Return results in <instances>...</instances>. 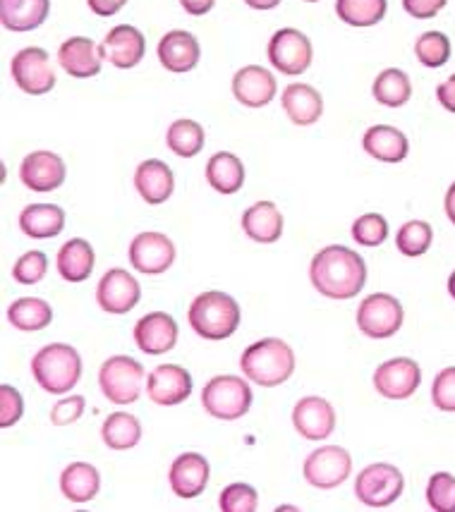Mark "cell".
Segmentation results:
<instances>
[{
	"instance_id": "obj_1",
	"label": "cell",
	"mask_w": 455,
	"mask_h": 512,
	"mask_svg": "<svg viewBox=\"0 0 455 512\" xmlns=\"http://www.w3.org/2000/svg\"><path fill=\"white\" fill-rule=\"evenodd\" d=\"M309 278L314 288L329 300H353L367 283V264L355 249L331 245L314 254Z\"/></svg>"
},
{
	"instance_id": "obj_2",
	"label": "cell",
	"mask_w": 455,
	"mask_h": 512,
	"mask_svg": "<svg viewBox=\"0 0 455 512\" xmlns=\"http://www.w3.org/2000/svg\"><path fill=\"white\" fill-rule=\"evenodd\" d=\"M240 369L257 386L276 388L293 376L295 352L281 338L257 340L242 352Z\"/></svg>"
},
{
	"instance_id": "obj_3",
	"label": "cell",
	"mask_w": 455,
	"mask_h": 512,
	"mask_svg": "<svg viewBox=\"0 0 455 512\" xmlns=\"http://www.w3.org/2000/svg\"><path fill=\"white\" fill-rule=\"evenodd\" d=\"M187 319H190L192 331L204 340H226L238 331L240 326V307L233 297L226 295V292L209 290L202 292L199 297H194L190 304V312H187Z\"/></svg>"
},
{
	"instance_id": "obj_4",
	"label": "cell",
	"mask_w": 455,
	"mask_h": 512,
	"mask_svg": "<svg viewBox=\"0 0 455 512\" xmlns=\"http://www.w3.org/2000/svg\"><path fill=\"white\" fill-rule=\"evenodd\" d=\"M32 374L36 383L53 395H65L82 379L80 352L72 345L53 343L41 347L32 359Z\"/></svg>"
},
{
	"instance_id": "obj_5",
	"label": "cell",
	"mask_w": 455,
	"mask_h": 512,
	"mask_svg": "<svg viewBox=\"0 0 455 512\" xmlns=\"http://www.w3.org/2000/svg\"><path fill=\"white\" fill-rule=\"evenodd\" d=\"M202 405L206 414L221 422H235L245 417L252 407V388L240 376H214L202 390Z\"/></svg>"
},
{
	"instance_id": "obj_6",
	"label": "cell",
	"mask_w": 455,
	"mask_h": 512,
	"mask_svg": "<svg viewBox=\"0 0 455 512\" xmlns=\"http://www.w3.org/2000/svg\"><path fill=\"white\" fill-rule=\"evenodd\" d=\"M101 393L113 405H132L139 400L144 386V367L137 359L115 355L103 362L99 371Z\"/></svg>"
},
{
	"instance_id": "obj_7",
	"label": "cell",
	"mask_w": 455,
	"mask_h": 512,
	"mask_svg": "<svg viewBox=\"0 0 455 512\" xmlns=\"http://www.w3.org/2000/svg\"><path fill=\"white\" fill-rule=\"evenodd\" d=\"M405 489L403 472L388 462H376V465L364 467L355 479L357 501L367 508H388L400 498Z\"/></svg>"
},
{
	"instance_id": "obj_8",
	"label": "cell",
	"mask_w": 455,
	"mask_h": 512,
	"mask_svg": "<svg viewBox=\"0 0 455 512\" xmlns=\"http://www.w3.org/2000/svg\"><path fill=\"white\" fill-rule=\"evenodd\" d=\"M405 321L403 304L388 292H374L364 297L360 309H357V326L367 338L386 340L400 331Z\"/></svg>"
},
{
	"instance_id": "obj_9",
	"label": "cell",
	"mask_w": 455,
	"mask_h": 512,
	"mask_svg": "<svg viewBox=\"0 0 455 512\" xmlns=\"http://www.w3.org/2000/svg\"><path fill=\"white\" fill-rule=\"evenodd\" d=\"M312 56V41H309L300 29L285 27L278 29V32L271 36L269 63L276 67L281 75L300 77L302 72H307L309 65H312Z\"/></svg>"
},
{
	"instance_id": "obj_10",
	"label": "cell",
	"mask_w": 455,
	"mask_h": 512,
	"mask_svg": "<svg viewBox=\"0 0 455 512\" xmlns=\"http://www.w3.org/2000/svg\"><path fill=\"white\" fill-rule=\"evenodd\" d=\"M10 75L17 87L29 96H44L56 87V72L44 48L29 46L17 51L10 63Z\"/></svg>"
},
{
	"instance_id": "obj_11",
	"label": "cell",
	"mask_w": 455,
	"mask_h": 512,
	"mask_svg": "<svg viewBox=\"0 0 455 512\" xmlns=\"http://www.w3.org/2000/svg\"><path fill=\"white\" fill-rule=\"evenodd\" d=\"M302 472L314 489H336L353 472V457L341 446H321L309 453Z\"/></svg>"
},
{
	"instance_id": "obj_12",
	"label": "cell",
	"mask_w": 455,
	"mask_h": 512,
	"mask_svg": "<svg viewBox=\"0 0 455 512\" xmlns=\"http://www.w3.org/2000/svg\"><path fill=\"white\" fill-rule=\"evenodd\" d=\"M422 383V369L415 359L396 357L374 371V388L386 400H408Z\"/></svg>"
},
{
	"instance_id": "obj_13",
	"label": "cell",
	"mask_w": 455,
	"mask_h": 512,
	"mask_svg": "<svg viewBox=\"0 0 455 512\" xmlns=\"http://www.w3.org/2000/svg\"><path fill=\"white\" fill-rule=\"evenodd\" d=\"M142 300V288L137 278L127 273L125 268H111L103 273L96 288V302L108 314H127Z\"/></svg>"
},
{
	"instance_id": "obj_14",
	"label": "cell",
	"mask_w": 455,
	"mask_h": 512,
	"mask_svg": "<svg viewBox=\"0 0 455 512\" xmlns=\"http://www.w3.org/2000/svg\"><path fill=\"white\" fill-rule=\"evenodd\" d=\"M130 264L139 273H147V276L166 273L175 264L173 240L163 233H154V230L139 233L130 245Z\"/></svg>"
},
{
	"instance_id": "obj_15",
	"label": "cell",
	"mask_w": 455,
	"mask_h": 512,
	"mask_svg": "<svg viewBox=\"0 0 455 512\" xmlns=\"http://www.w3.org/2000/svg\"><path fill=\"white\" fill-rule=\"evenodd\" d=\"M99 48L103 60H108L118 70H132L142 63L144 53H147V39L132 24H118L106 34Z\"/></svg>"
},
{
	"instance_id": "obj_16",
	"label": "cell",
	"mask_w": 455,
	"mask_h": 512,
	"mask_svg": "<svg viewBox=\"0 0 455 512\" xmlns=\"http://www.w3.org/2000/svg\"><path fill=\"white\" fill-rule=\"evenodd\" d=\"M65 161L53 151H34L22 161L20 180L27 190L46 194L56 192L65 182Z\"/></svg>"
},
{
	"instance_id": "obj_17",
	"label": "cell",
	"mask_w": 455,
	"mask_h": 512,
	"mask_svg": "<svg viewBox=\"0 0 455 512\" xmlns=\"http://www.w3.org/2000/svg\"><path fill=\"white\" fill-rule=\"evenodd\" d=\"M293 426L307 441H326L336 429V410L329 400L309 395L295 405Z\"/></svg>"
},
{
	"instance_id": "obj_18",
	"label": "cell",
	"mask_w": 455,
	"mask_h": 512,
	"mask_svg": "<svg viewBox=\"0 0 455 512\" xmlns=\"http://www.w3.org/2000/svg\"><path fill=\"white\" fill-rule=\"evenodd\" d=\"M147 395L156 405H180L192 395L190 371L178 364H161L147 376Z\"/></svg>"
},
{
	"instance_id": "obj_19",
	"label": "cell",
	"mask_w": 455,
	"mask_h": 512,
	"mask_svg": "<svg viewBox=\"0 0 455 512\" xmlns=\"http://www.w3.org/2000/svg\"><path fill=\"white\" fill-rule=\"evenodd\" d=\"M168 484L182 501H192V498L202 496L206 484H209V462L199 453H182L173 460L171 472H168Z\"/></svg>"
},
{
	"instance_id": "obj_20",
	"label": "cell",
	"mask_w": 455,
	"mask_h": 512,
	"mask_svg": "<svg viewBox=\"0 0 455 512\" xmlns=\"http://www.w3.org/2000/svg\"><path fill=\"white\" fill-rule=\"evenodd\" d=\"M135 343L144 355H166L178 343V323L166 312L142 316L135 326Z\"/></svg>"
},
{
	"instance_id": "obj_21",
	"label": "cell",
	"mask_w": 455,
	"mask_h": 512,
	"mask_svg": "<svg viewBox=\"0 0 455 512\" xmlns=\"http://www.w3.org/2000/svg\"><path fill=\"white\" fill-rule=\"evenodd\" d=\"M276 77L262 65H247L235 72L233 96L247 108H264L276 99Z\"/></svg>"
},
{
	"instance_id": "obj_22",
	"label": "cell",
	"mask_w": 455,
	"mask_h": 512,
	"mask_svg": "<svg viewBox=\"0 0 455 512\" xmlns=\"http://www.w3.org/2000/svg\"><path fill=\"white\" fill-rule=\"evenodd\" d=\"M199 58H202V46L194 39V34L185 29H173L159 41V63L175 75L194 70L199 65Z\"/></svg>"
},
{
	"instance_id": "obj_23",
	"label": "cell",
	"mask_w": 455,
	"mask_h": 512,
	"mask_svg": "<svg viewBox=\"0 0 455 512\" xmlns=\"http://www.w3.org/2000/svg\"><path fill=\"white\" fill-rule=\"evenodd\" d=\"M58 63L75 79H89L101 72V48L87 36H72L58 48Z\"/></svg>"
},
{
	"instance_id": "obj_24",
	"label": "cell",
	"mask_w": 455,
	"mask_h": 512,
	"mask_svg": "<svg viewBox=\"0 0 455 512\" xmlns=\"http://www.w3.org/2000/svg\"><path fill=\"white\" fill-rule=\"evenodd\" d=\"M135 190L147 204L159 206L168 201L175 192V175L159 158L142 161L135 170Z\"/></svg>"
},
{
	"instance_id": "obj_25",
	"label": "cell",
	"mask_w": 455,
	"mask_h": 512,
	"mask_svg": "<svg viewBox=\"0 0 455 512\" xmlns=\"http://www.w3.org/2000/svg\"><path fill=\"white\" fill-rule=\"evenodd\" d=\"M242 230L259 245H273L283 235V216L273 201H257L242 213Z\"/></svg>"
},
{
	"instance_id": "obj_26",
	"label": "cell",
	"mask_w": 455,
	"mask_h": 512,
	"mask_svg": "<svg viewBox=\"0 0 455 512\" xmlns=\"http://www.w3.org/2000/svg\"><path fill=\"white\" fill-rule=\"evenodd\" d=\"M362 146L369 156L381 163H400L410 154V142L398 127L374 125L364 132Z\"/></svg>"
},
{
	"instance_id": "obj_27",
	"label": "cell",
	"mask_w": 455,
	"mask_h": 512,
	"mask_svg": "<svg viewBox=\"0 0 455 512\" xmlns=\"http://www.w3.org/2000/svg\"><path fill=\"white\" fill-rule=\"evenodd\" d=\"M281 103L290 123L300 127L314 125L324 115V99L312 84H290V87H285Z\"/></svg>"
},
{
	"instance_id": "obj_28",
	"label": "cell",
	"mask_w": 455,
	"mask_h": 512,
	"mask_svg": "<svg viewBox=\"0 0 455 512\" xmlns=\"http://www.w3.org/2000/svg\"><path fill=\"white\" fill-rule=\"evenodd\" d=\"M51 0H0V22L10 32H32L48 20Z\"/></svg>"
},
{
	"instance_id": "obj_29",
	"label": "cell",
	"mask_w": 455,
	"mask_h": 512,
	"mask_svg": "<svg viewBox=\"0 0 455 512\" xmlns=\"http://www.w3.org/2000/svg\"><path fill=\"white\" fill-rule=\"evenodd\" d=\"M60 491L72 503H89L99 496L101 474L89 462H72L60 474Z\"/></svg>"
},
{
	"instance_id": "obj_30",
	"label": "cell",
	"mask_w": 455,
	"mask_h": 512,
	"mask_svg": "<svg viewBox=\"0 0 455 512\" xmlns=\"http://www.w3.org/2000/svg\"><path fill=\"white\" fill-rule=\"evenodd\" d=\"M94 247L89 245L82 237H75V240H68L63 247L58 249V273L60 278L68 280V283H84L94 271Z\"/></svg>"
},
{
	"instance_id": "obj_31",
	"label": "cell",
	"mask_w": 455,
	"mask_h": 512,
	"mask_svg": "<svg viewBox=\"0 0 455 512\" xmlns=\"http://www.w3.org/2000/svg\"><path fill=\"white\" fill-rule=\"evenodd\" d=\"M65 211L56 204H29L20 213V230L34 240H51L63 233Z\"/></svg>"
},
{
	"instance_id": "obj_32",
	"label": "cell",
	"mask_w": 455,
	"mask_h": 512,
	"mask_svg": "<svg viewBox=\"0 0 455 512\" xmlns=\"http://www.w3.org/2000/svg\"><path fill=\"white\" fill-rule=\"evenodd\" d=\"M206 182L218 194H235L245 185V166L230 151H218L206 163Z\"/></svg>"
},
{
	"instance_id": "obj_33",
	"label": "cell",
	"mask_w": 455,
	"mask_h": 512,
	"mask_svg": "<svg viewBox=\"0 0 455 512\" xmlns=\"http://www.w3.org/2000/svg\"><path fill=\"white\" fill-rule=\"evenodd\" d=\"M8 321L17 331H44L46 326H51L53 309L41 297H22V300H15L10 304Z\"/></svg>"
},
{
	"instance_id": "obj_34",
	"label": "cell",
	"mask_w": 455,
	"mask_h": 512,
	"mask_svg": "<svg viewBox=\"0 0 455 512\" xmlns=\"http://www.w3.org/2000/svg\"><path fill=\"white\" fill-rule=\"evenodd\" d=\"M101 438L111 450H130L142 441V424L137 417L127 412H113L103 422Z\"/></svg>"
},
{
	"instance_id": "obj_35",
	"label": "cell",
	"mask_w": 455,
	"mask_h": 512,
	"mask_svg": "<svg viewBox=\"0 0 455 512\" xmlns=\"http://www.w3.org/2000/svg\"><path fill=\"white\" fill-rule=\"evenodd\" d=\"M372 94L381 106L400 108L410 101L412 82L403 70H398V67H388V70H384L374 79Z\"/></svg>"
},
{
	"instance_id": "obj_36",
	"label": "cell",
	"mask_w": 455,
	"mask_h": 512,
	"mask_svg": "<svg viewBox=\"0 0 455 512\" xmlns=\"http://www.w3.org/2000/svg\"><path fill=\"white\" fill-rule=\"evenodd\" d=\"M168 149L180 158H192L204 149L206 134L197 120H175L166 134Z\"/></svg>"
},
{
	"instance_id": "obj_37",
	"label": "cell",
	"mask_w": 455,
	"mask_h": 512,
	"mask_svg": "<svg viewBox=\"0 0 455 512\" xmlns=\"http://www.w3.org/2000/svg\"><path fill=\"white\" fill-rule=\"evenodd\" d=\"M386 0H336V15L350 27H374L386 17Z\"/></svg>"
},
{
	"instance_id": "obj_38",
	"label": "cell",
	"mask_w": 455,
	"mask_h": 512,
	"mask_svg": "<svg viewBox=\"0 0 455 512\" xmlns=\"http://www.w3.org/2000/svg\"><path fill=\"white\" fill-rule=\"evenodd\" d=\"M434 242V228L427 221H408L400 225L396 235V247L403 256H422L429 252Z\"/></svg>"
},
{
	"instance_id": "obj_39",
	"label": "cell",
	"mask_w": 455,
	"mask_h": 512,
	"mask_svg": "<svg viewBox=\"0 0 455 512\" xmlns=\"http://www.w3.org/2000/svg\"><path fill=\"white\" fill-rule=\"evenodd\" d=\"M453 46L444 32H424L415 41V56L424 67H444L451 60Z\"/></svg>"
},
{
	"instance_id": "obj_40",
	"label": "cell",
	"mask_w": 455,
	"mask_h": 512,
	"mask_svg": "<svg viewBox=\"0 0 455 512\" xmlns=\"http://www.w3.org/2000/svg\"><path fill=\"white\" fill-rule=\"evenodd\" d=\"M353 240L362 247H379L388 240V223L381 213H364L353 223Z\"/></svg>"
},
{
	"instance_id": "obj_41",
	"label": "cell",
	"mask_w": 455,
	"mask_h": 512,
	"mask_svg": "<svg viewBox=\"0 0 455 512\" xmlns=\"http://www.w3.org/2000/svg\"><path fill=\"white\" fill-rule=\"evenodd\" d=\"M427 503L436 512H455V477L448 472L432 474L427 484Z\"/></svg>"
},
{
	"instance_id": "obj_42",
	"label": "cell",
	"mask_w": 455,
	"mask_h": 512,
	"mask_svg": "<svg viewBox=\"0 0 455 512\" xmlns=\"http://www.w3.org/2000/svg\"><path fill=\"white\" fill-rule=\"evenodd\" d=\"M223 512H254L259 508V493L250 484H230L218 496Z\"/></svg>"
},
{
	"instance_id": "obj_43",
	"label": "cell",
	"mask_w": 455,
	"mask_h": 512,
	"mask_svg": "<svg viewBox=\"0 0 455 512\" xmlns=\"http://www.w3.org/2000/svg\"><path fill=\"white\" fill-rule=\"evenodd\" d=\"M48 271V256L39 249H32V252L22 254L20 259L12 266V278L20 285H36L46 278Z\"/></svg>"
},
{
	"instance_id": "obj_44",
	"label": "cell",
	"mask_w": 455,
	"mask_h": 512,
	"mask_svg": "<svg viewBox=\"0 0 455 512\" xmlns=\"http://www.w3.org/2000/svg\"><path fill=\"white\" fill-rule=\"evenodd\" d=\"M432 402L441 412H455V367L436 374L432 383Z\"/></svg>"
},
{
	"instance_id": "obj_45",
	"label": "cell",
	"mask_w": 455,
	"mask_h": 512,
	"mask_svg": "<svg viewBox=\"0 0 455 512\" xmlns=\"http://www.w3.org/2000/svg\"><path fill=\"white\" fill-rule=\"evenodd\" d=\"M22 414H24V400L20 390L8 386V383H3V386H0V426H3V429H10V426L20 422Z\"/></svg>"
},
{
	"instance_id": "obj_46",
	"label": "cell",
	"mask_w": 455,
	"mask_h": 512,
	"mask_svg": "<svg viewBox=\"0 0 455 512\" xmlns=\"http://www.w3.org/2000/svg\"><path fill=\"white\" fill-rule=\"evenodd\" d=\"M84 407H87V402H84L82 395H70V398L58 400L51 410V424L56 426L75 424L84 414Z\"/></svg>"
},
{
	"instance_id": "obj_47",
	"label": "cell",
	"mask_w": 455,
	"mask_h": 512,
	"mask_svg": "<svg viewBox=\"0 0 455 512\" xmlns=\"http://www.w3.org/2000/svg\"><path fill=\"white\" fill-rule=\"evenodd\" d=\"M446 3L448 0H403V8L415 20H434Z\"/></svg>"
},
{
	"instance_id": "obj_48",
	"label": "cell",
	"mask_w": 455,
	"mask_h": 512,
	"mask_svg": "<svg viewBox=\"0 0 455 512\" xmlns=\"http://www.w3.org/2000/svg\"><path fill=\"white\" fill-rule=\"evenodd\" d=\"M89 10L99 17H113L125 8L127 0H87Z\"/></svg>"
},
{
	"instance_id": "obj_49",
	"label": "cell",
	"mask_w": 455,
	"mask_h": 512,
	"mask_svg": "<svg viewBox=\"0 0 455 512\" xmlns=\"http://www.w3.org/2000/svg\"><path fill=\"white\" fill-rule=\"evenodd\" d=\"M436 99H439V103L448 113H455V75H451L446 82H441L436 87Z\"/></svg>"
},
{
	"instance_id": "obj_50",
	"label": "cell",
	"mask_w": 455,
	"mask_h": 512,
	"mask_svg": "<svg viewBox=\"0 0 455 512\" xmlns=\"http://www.w3.org/2000/svg\"><path fill=\"white\" fill-rule=\"evenodd\" d=\"M214 3L216 0H180L182 8H185L187 15H192V17H202V15H206V12H211Z\"/></svg>"
},
{
	"instance_id": "obj_51",
	"label": "cell",
	"mask_w": 455,
	"mask_h": 512,
	"mask_svg": "<svg viewBox=\"0 0 455 512\" xmlns=\"http://www.w3.org/2000/svg\"><path fill=\"white\" fill-rule=\"evenodd\" d=\"M444 209H446V216L448 221H451L455 225V182L451 187H448L446 192V201H444Z\"/></svg>"
},
{
	"instance_id": "obj_52",
	"label": "cell",
	"mask_w": 455,
	"mask_h": 512,
	"mask_svg": "<svg viewBox=\"0 0 455 512\" xmlns=\"http://www.w3.org/2000/svg\"><path fill=\"white\" fill-rule=\"evenodd\" d=\"M252 10H273L281 5V0H245Z\"/></svg>"
},
{
	"instance_id": "obj_53",
	"label": "cell",
	"mask_w": 455,
	"mask_h": 512,
	"mask_svg": "<svg viewBox=\"0 0 455 512\" xmlns=\"http://www.w3.org/2000/svg\"><path fill=\"white\" fill-rule=\"evenodd\" d=\"M448 295L455 300V271L451 273V278H448Z\"/></svg>"
},
{
	"instance_id": "obj_54",
	"label": "cell",
	"mask_w": 455,
	"mask_h": 512,
	"mask_svg": "<svg viewBox=\"0 0 455 512\" xmlns=\"http://www.w3.org/2000/svg\"><path fill=\"white\" fill-rule=\"evenodd\" d=\"M305 3H319V0H305Z\"/></svg>"
}]
</instances>
